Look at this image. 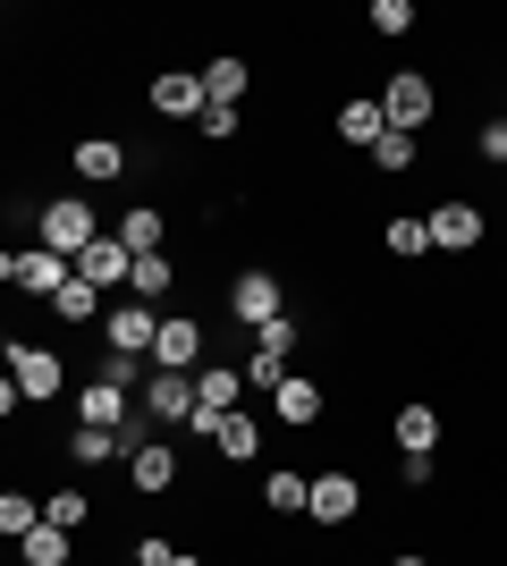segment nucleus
<instances>
[{"mask_svg":"<svg viewBox=\"0 0 507 566\" xmlns=\"http://www.w3.org/2000/svg\"><path fill=\"white\" fill-rule=\"evenodd\" d=\"M76 533H60V524H43V533H25V566H68Z\"/></svg>","mask_w":507,"mask_h":566,"instance_id":"nucleus-30","label":"nucleus"},{"mask_svg":"<svg viewBox=\"0 0 507 566\" xmlns=\"http://www.w3.org/2000/svg\"><path fill=\"white\" fill-rule=\"evenodd\" d=\"M381 245H389V254H398V262H414V254H423V245H432V220L398 212V220H389V229H381Z\"/></svg>","mask_w":507,"mask_h":566,"instance_id":"nucleus-27","label":"nucleus"},{"mask_svg":"<svg viewBox=\"0 0 507 566\" xmlns=\"http://www.w3.org/2000/svg\"><path fill=\"white\" fill-rule=\"evenodd\" d=\"M76 271H85V280H94L102 296H110V287H127V271H136V254H127L119 237H102V245H94V254H85V262H76Z\"/></svg>","mask_w":507,"mask_h":566,"instance_id":"nucleus-21","label":"nucleus"},{"mask_svg":"<svg viewBox=\"0 0 507 566\" xmlns=\"http://www.w3.org/2000/svg\"><path fill=\"white\" fill-rule=\"evenodd\" d=\"M0 533H9V542H25V533H43V499L9 491V499H0Z\"/></svg>","mask_w":507,"mask_h":566,"instance_id":"nucleus-29","label":"nucleus"},{"mask_svg":"<svg viewBox=\"0 0 507 566\" xmlns=\"http://www.w3.org/2000/svg\"><path fill=\"white\" fill-rule=\"evenodd\" d=\"M263 507L271 516H305V507H314V473H296V465L263 473Z\"/></svg>","mask_w":507,"mask_h":566,"instance_id":"nucleus-19","label":"nucleus"},{"mask_svg":"<svg viewBox=\"0 0 507 566\" xmlns=\"http://www.w3.org/2000/svg\"><path fill=\"white\" fill-rule=\"evenodd\" d=\"M102 220H94V203H85V195H51L43 212H34V245H51V254H68V262H85L102 245Z\"/></svg>","mask_w":507,"mask_h":566,"instance_id":"nucleus-1","label":"nucleus"},{"mask_svg":"<svg viewBox=\"0 0 507 566\" xmlns=\"http://www.w3.org/2000/svg\"><path fill=\"white\" fill-rule=\"evenodd\" d=\"M110 237H119L127 254H161V212H152V203H136V212H127Z\"/></svg>","mask_w":507,"mask_h":566,"instance_id":"nucleus-26","label":"nucleus"},{"mask_svg":"<svg viewBox=\"0 0 507 566\" xmlns=\"http://www.w3.org/2000/svg\"><path fill=\"white\" fill-rule=\"evenodd\" d=\"M152 364H161V373H203V322H194V313H161Z\"/></svg>","mask_w":507,"mask_h":566,"instance_id":"nucleus-11","label":"nucleus"},{"mask_svg":"<svg viewBox=\"0 0 507 566\" xmlns=\"http://www.w3.org/2000/svg\"><path fill=\"white\" fill-rule=\"evenodd\" d=\"M152 111H161V118H203V111H212V94H203V69H161V76H152Z\"/></svg>","mask_w":507,"mask_h":566,"instance_id":"nucleus-15","label":"nucleus"},{"mask_svg":"<svg viewBox=\"0 0 507 566\" xmlns=\"http://www.w3.org/2000/svg\"><path fill=\"white\" fill-rule=\"evenodd\" d=\"M127 482L145 499H161L169 482H178V449L169 440H152V423H136V449H127Z\"/></svg>","mask_w":507,"mask_h":566,"instance_id":"nucleus-9","label":"nucleus"},{"mask_svg":"<svg viewBox=\"0 0 507 566\" xmlns=\"http://www.w3.org/2000/svg\"><path fill=\"white\" fill-rule=\"evenodd\" d=\"M237 406H245V364H203V373H194V423L187 431H194V440H212Z\"/></svg>","mask_w":507,"mask_h":566,"instance_id":"nucleus-2","label":"nucleus"},{"mask_svg":"<svg viewBox=\"0 0 507 566\" xmlns=\"http://www.w3.org/2000/svg\"><path fill=\"white\" fill-rule=\"evenodd\" d=\"M136 566H178V549H169L161 533H145V542H136Z\"/></svg>","mask_w":507,"mask_h":566,"instance_id":"nucleus-36","label":"nucleus"},{"mask_svg":"<svg viewBox=\"0 0 507 566\" xmlns=\"http://www.w3.org/2000/svg\"><path fill=\"white\" fill-rule=\"evenodd\" d=\"M102 347H110V355H152V347H161V313L136 305V296L110 305V313H102Z\"/></svg>","mask_w":507,"mask_h":566,"instance_id":"nucleus-7","label":"nucleus"},{"mask_svg":"<svg viewBox=\"0 0 507 566\" xmlns=\"http://www.w3.org/2000/svg\"><path fill=\"white\" fill-rule=\"evenodd\" d=\"M381 111H389V127H398V136H423V127H432V111H440V85L423 69H398L381 85Z\"/></svg>","mask_w":507,"mask_h":566,"instance_id":"nucleus-3","label":"nucleus"},{"mask_svg":"<svg viewBox=\"0 0 507 566\" xmlns=\"http://www.w3.org/2000/svg\"><path fill=\"white\" fill-rule=\"evenodd\" d=\"M474 153H483V161H507V111H490L483 127H474Z\"/></svg>","mask_w":507,"mask_h":566,"instance_id":"nucleus-33","label":"nucleus"},{"mask_svg":"<svg viewBox=\"0 0 507 566\" xmlns=\"http://www.w3.org/2000/svg\"><path fill=\"white\" fill-rule=\"evenodd\" d=\"M127 449H136V423H127V431L76 423V431H68V457H76V465H127Z\"/></svg>","mask_w":507,"mask_h":566,"instance_id":"nucleus-17","label":"nucleus"},{"mask_svg":"<svg viewBox=\"0 0 507 566\" xmlns=\"http://www.w3.org/2000/svg\"><path fill=\"white\" fill-rule=\"evenodd\" d=\"M212 449L229 457V465H254V457H263V423H254V415L237 406V415H229V423L212 431Z\"/></svg>","mask_w":507,"mask_h":566,"instance_id":"nucleus-20","label":"nucleus"},{"mask_svg":"<svg viewBox=\"0 0 507 566\" xmlns=\"http://www.w3.org/2000/svg\"><path fill=\"white\" fill-rule=\"evenodd\" d=\"M389 566H432V558H389Z\"/></svg>","mask_w":507,"mask_h":566,"instance_id":"nucleus-37","label":"nucleus"},{"mask_svg":"<svg viewBox=\"0 0 507 566\" xmlns=\"http://www.w3.org/2000/svg\"><path fill=\"white\" fill-rule=\"evenodd\" d=\"M398 449H406V457H432L440 449V406H423V398L398 406Z\"/></svg>","mask_w":507,"mask_h":566,"instance_id":"nucleus-22","label":"nucleus"},{"mask_svg":"<svg viewBox=\"0 0 507 566\" xmlns=\"http://www.w3.org/2000/svg\"><path fill=\"white\" fill-rule=\"evenodd\" d=\"M372 34H389V43L414 34V0H372Z\"/></svg>","mask_w":507,"mask_h":566,"instance_id":"nucleus-31","label":"nucleus"},{"mask_svg":"<svg viewBox=\"0 0 507 566\" xmlns=\"http://www.w3.org/2000/svg\"><path fill=\"white\" fill-rule=\"evenodd\" d=\"M178 566H203V558H187V549H178Z\"/></svg>","mask_w":507,"mask_h":566,"instance_id":"nucleus-38","label":"nucleus"},{"mask_svg":"<svg viewBox=\"0 0 507 566\" xmlns=\"http://www.w3.org/2000/svg\"><path fill=\"white\" fill-rule=\"evenodd\" d=\"M43 524L76 533V524H85V491H51V499H43Z\"/></svg>","mask_w":507,"mask_h":566,"instance_id":"nucleus-32","label":"nucleus"},{"mask_svg":"<svg viewBox=\"0 0 507 566\" xmlns=\"http://www.w3.org/2000/svg\"><path fill=\"white\" fill-rule=\"evenodd\" d=\"M169 287H178V271H169V254H136V271H127V296H136V305H161Z\"/></svg>","mask_w":507,"mask_h":566,"instance_id":"nucleus-23","label":"nucleus"},{"mask_svg":"<svg viewBox=\"0 0 507 566\" xmlns=\"http://www.w3.org/2000/svg\"><path fill=\"white\" fill-rule=\"evenodd\" d=\"M145 423H194V373H161L145 380Z\"/></svg>","mask_w":507,"mask_h":566,"instance_id":"nucleus-12","label":"nucleus"},{"mask_svg":"<svg viewBox=\"0 0 507 566\" xmlns=\"http://www.w3.org/2000/svg\"><path fill=\"white\" fill-rule=\"evenodd\" d=\"M136 415H145V398L110 389V380H85V398H76V423H102V431H127Z\"/></svg>","mask_w":507,"mask_h":566,"instance_id":"nucleus-14","label":"nucleus"},{"mask_svg":"<svg viewBox=\"0 0 507 566\" xmlns=\"http://www.w3.org/2000/svg\"><path fill=\"white\" fill-rule=\"evenodd\" d=\"M94 380H110V389H136L145 380V355H102V373Z\"/></svg>","mask_w":507,"mask_h":566,"instance_id":"nucleus-34","label":"nucleus"},{"mask_svg":"<svg viewBox=\"0 0 507 566\" xmlns=\"http://www.w3.org/2000/svg\"><path fill=\"white\" fill-rule=\"evenodd\" d=\"M245 85H254V69H245L237 51H220L212 69H203V94H212V102H229V111H237V94H245Z\"/></svg>","mask_w":507,"mask_h":566,"instance_id":"nucleus-24","label":"nucleus"},{"mask_svg":"<svg viewBox=\"0 0 507 566\" xmlns=\"http://www.w3.org/2000/svg\"><path fill=\"white\" fill-rule=\"evenodd\" d=\"M381 136H389V111H381V94L338 102V144H347V153H372Z\"/></svg>","mask_w":507,"mask_h":566,"instance_id":"nucleus-16","label":"nucleus"},{"mask_svg":"<svg viewBox=\"0 0 507 566\" xmlns=\"http://www.w3.org/2000/svg\"><path fill=\"white\" fill-rule=\"evenodd\" d=\"M68 169L85 178V187H110V178H127V144H119V136H85Z\"/></svg>","mask_w":507,"mask_h":566,"instance_id":"nucleus-18","label":"nucleus"},{"mask_svg":"<svg viewBox=\"0 0 507 566\" xmlns=\"http://www.w3.org/2000/svg\"><path fill=\"white\" fill-rule=\"evenodd\" d=\"M414 144H423V136H398V127H389V136L372 144V153H363V161L381 169V178H406V169H414Z\"/></svg>","mask_w":507,"mask_h":566,"instance_id":"nucleus-28","label":"nucleus"},{"mask_svg":"<svg viewBox=\"0 0 507 566\" xmlns=\"http://www.w3.org/2000/svg\"><path fill=\"white\" fill-rule=\"evenodd\" d=\"M271 415H279V423H296V431H314L321 415H330V389H321L314 373H288L279 389H271Z\"/></svg>","mask_w":507,"mask_h":566,"instance_id":"nucleus-10","label":"nucleus"},{"mask_svg":"<svg viewBox=\"0 0 507 566\" xmlns=\"http://www.w3.org/2000/svg\"><path fill=\"white\" fill-rule=\"evenodd\" d=\"M194 127H203V136H212V144H229V136H237V127H245V111H229V102H212V111L194 118Z\"/></svg>","mask_w":507,"mask_h":566,"instance_id":"nucleus-35","label":"nucleus"},{"mask_svg":"<svg viewBox=\"0 0 507 566\" xmlns=\"http://www.w3.org/2000/svg\"><path fill=\"white\" fill-rule=\"evenodd\" d=\"M51 313H60V322H76V331H85V322H94V313H102V287L85 280V271H76V280L60 287V296H51Z\"/></svg>","mask_w":507,"mask_h":566,"instance_id":"nucleus-25","label":"nucleus"},{"mask_svg":"<svg viewBox=\"0 0 507 566\" xmlns=\"http://www.w3.org/2000/svg\"><path fill=\"white\" fill-rule=\"evenodd\" d=\"M423 220H432V245H440V254H474V245L490 237V220H483L474 195H448V203H432Z\"/></svg>","mask_w":507,"mask_h":566,"instance_id":"nucleus-5","label":"nucleus"},{"mask_svg":"<svg viewBox=\"0 0 507 566\" xmlns=\"http://www.w3.org/2000/svg\"><path fill=\"white\" fill-rule=\"evenodd\" d=\"M9 380L25 389V406H51L60 389H68V364L51 347H9Z\"/></svg>","mask_w":507,"mask_h":566,"instance_id":"nucleus-8","label":"nucleus"},{"mask_svg":"<svg viewBox=\"0 0 507 566\" xmlns=\"http://www.w3.org/2000/svg\"><path fill=\"white\" fill-rule=\"evenodd\" d=\"M0 280L51 305V296H60V287L76 280V262H68V254H51V245H18V254H0Z\"/></svg>","mask_w":507,"mask_h":566,"instance_id":"nucleus-4","label":"nucleus"},{"mask_svg":"<svg viewBox=\"0 0 507 566\" xmlns=\"http://www.w3.org/2000/svg\"><path fill=\"white\" fill-rule=\"evenodd\" d=\"M229 313H237L245 331L279 322V313H288V287H279V271H263V262H254V271H237V287H229Z\"/></svg>","mask_w":507,"mask_h":566,"instance_id":"nucleus-6","label":"nucleus"},{"mask_svg":"<svg viewBox=\"0 0 507 566\" xmlns=\"http://www.w3.org/2000/svg\"><path fill=\"white\" fill-rule=\"evenodd\" d=\"M356 507H363V482L347 465H330V473H314V507L305 516L314 524H356Z\"/></svg>","mask_w":507,"mask_h":566,"instance_id":"nucleus-13","label":"nucleus"}]
</instances>
